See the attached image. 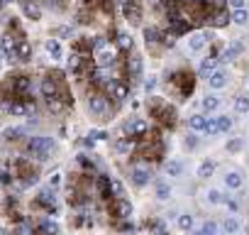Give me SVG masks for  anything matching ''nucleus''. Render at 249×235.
Segmentation results:
<instances>
[{
    "label": "nucleus",
    "instance_id": "423d86ee",
    "mask_svg": "<svg viewBox=\"0 0 249 235\" xmlns=\"http://www.w3.org/2000/svg\"><path fill=\"white\" fill-rule=\"evenodd\" d=\"M107 108H110V100H107L105 93H98V91L95 93H88V110L93 115H105Z\"/></svg>",
    "mask_w": 249,
    "mask_h": 235
},
{
    "label": "nucleus",
    "instance_id": "473e14b6",
    "mask_svg": "<svg viewBox=\"0 0 249 235\" xmlns=\"http://www.w3.org/2000/svg\"><path fill=\"white\" fill-rule=\"evenodd\" d=\"M232 128V118L230 115H220L217 118V133H227Z\"/></svg>",
    "mask_w": 249,
    "mask_h": 235
},
{
    "label": "nucleus",
    "instance_id": "0eeeda50",
    "mask_svg": "<svg viewBox=\"0 0 249 235\" xmlns=\"http://www.w3.org/2000/svg\"><path fill=\"white\" fill-rule=\"evenodd\" d=\"M105 91H107V96H110L112 100H117V103L127 100V96H130V86L124 83V81H120V78H112Z\"/></svg>",
    "mask_w": 249,
    "mask_h": 235
},
{
    "label": "nucleus",
    "instance_id": "a19ab883",
    "mask_svg": "<svg viewBox=\"0 0 249 235\" xmlns=\"http://www.w3.org/2000/svg\"><path fill=\"white\" fill-rule=\"evenodd\" d=\"M227 150H230V152H237V150H242V140H230V142H227Z\"/></svg>",
    "mask_w": 249,
    "mask_h": 235
},
{
    "label": "nucleus",
    "instance_id": "6e6552de",
    "mask_svg": "<svg viewBox=\"0 0 249 235\" xmlns=\"http://www.w3.org/2000/svg\"><path fill=\"white\" fill-rule=\"evenodd\" d=\"M120 3H122V15L127 18V22L140 25V20H142V8H140L137 0H120Z\"/></svg>",
    "mask_w": 249,
    "mask_h": 235
},
{
    "label": "nucleus",
    "instance_id": "37998d69",
    "mask_svg": "<svg viewBox=\"0 0 249 235\" xmlns=\"http://www.w3.org/2000/svg\"><path fill=\"white\" fill-rule=\"evenodd\" d=\"M154 86H157V81H154V78H149V81H147V91H152Z\"/></svg>",
    "mask_w": 249,
    "mask_h": 235
},
{
    "label": "nucleus",
    "instance_id": "9d476101",
    "mask_svg": "<svg viewBox=\"0 0 249 235\" xmlns=\"http://www.w3.org/2000/svg\"><path fill=\"white\" fill-rule=\"evenodd\" d=\"M130 179H132L135 186H147V184L152 181V169H149L147 164H135V167L130 169Z\"/></svg>",
    "mask_w": 249,
    "mask_h": 235
},
{
    "label": "nucleus",
    "instance_id": "7c9ffc66",
    "mask_svg": "<svg viewBox=\"0 0 249 235\" xmlns=\"http://www.w3.org/2000/svg\"><path fill=\"white\" fill-rule=\"evenodd\" d=\"M25 133H27L25 128H10V130H5L3 135H5V140H10V142H15V140H20V137H22Z\"/></svg>",
    "mask_w": 249,
    "mask_h": 235
},
{
    "label": "nucleus",
    "instance_id": "9b49d317",
    "mask_svg": "<svg viewBox=\"0 0 249 235\" xmlns=\"http://www.w3.org/2000/svg\"><path fill=\"white\" fill-rule=\"evenodd\" d=\"M30 57H32V44H30L27 39H18L15 52L10 54V59H8V61H27Z\"/></svg>",
    "mask_w": 249,
    "mask_h": 235
},
{
    "label": "nucleus",
    "instance_id": "79ce46f5",
    "mask_svg": "<svg viewBox=\"0 0 249 235\" xmlns=\"http://www.w3.org/2000/svg\"><path fill=\"white\" fill-rule=\"evenodd\" d=\"M227 208L234 213V211H239V201L237 198H227Z\"/></svg>",
    "mask_w": 249,
    "mask_h": 235
},
{
    "label": "nucleus",
    "instance_id": "a211bd4d",
    "mask_svg": "<svg viewBox=\"0 0 249 235\" xmlns=\"http://www.w3.org/2000/svg\"><path fill=\"white\" fill-rule=\"evenodd\" d=\"M230 20H232V15H230L227 10H215V13H210V20H208V22H210L213 27H225Z\"/></svg>",
    "mask_w": 249,
    "mask_h": 235
},
{
    "label": "nucleus",
    "instance_id": "ea45409f",
    "mask_svg": "<svg viewBox=\"0 0 249 235\" xmlns=\"http://www.w3.org/2000/svg\"><path fill=\"white\" fill-rule=\"evenodd\" d=\"M227 3H230L232 10H244V3H247V0H227Z\"/></svg>",
    "mask_w": 249,
    "mask_h": 235
},
{
    "label": "nucleus",
    "instance_id": "f3484780",
    "mask_svg": "<svg viewBox=\"0 0 249 235\" xmlns=\"http://www.w3.org/2000/svg\"><path fill=\"white\" fill-rule=\"evenodd\" d=\"M215 69H217V57L210 54V57H205V59L200 61V66H198V76H210Z\"/></svg>",
    "mask_w": 249,
    "mask_h": 235
},
{
    "label": "nucleus",
    "instance_id": "e433bc0d",
    "mask_svg": "<svg viewBox=\"0 0 249 235\" xmlns=\"http://www.w3.org/2000/svg\"><path fill=\"white\" fill-rule=\"evenodd\" d=\"M200 228L205 230V235H215V233H217V223H215V220H205Z\"/></svg>",
    "mask_w": 249,
    "mask_h": 235
},
{
    "label": "nucleus",
    "instance_id": "2eb2a0df",
    "mask_svg": "<svg viewBox=\"0 0 249 235\" xmlns=\"http://www.w3.org/2000/svg\"><path fill=\"white\" fill-rule=\"evenodd\" d=\"M208 83H210V88H225L227 86V71L225 69H215L210 76H208Z\"/></svg>",
    "mask_w": 249,
    "mask_h": 235
},
{
    "label": "nucleus",
    "instance_id": "5701e85b",
    "mask_svg": "<svg viewBox=\"0 0 249 235\" xmlns=\"http://www.w3.org/2000/svg\"><path fill=\"white\" fill-rule=\"evenodd\" d=\"M44 49L52 54V59H59V57H61V44H59V39H54V37H49V39L44 42Z\"/></svg>",
    "mask_w": 249,
    "mask_h": 235
},
{
    "label": "nucleus",
    "instance_id": "f257e3e1",
    "mask_svg": "<svg viewBox=\"0 0 249 235\" xmlns=\"http://www.w3.org/2000/svg\"><path fill=\"white\" fill-rule=\"evenodd\" d=\"M39 91H42V96L47 98L49 110H54V113H64L69 105H73V98H71V93H69V86H66V78H64L61 71H49V74L42 78Z\"/></svg>",
    "mask_w": 249,
    "mask_h": 235
},
{
    "label": "nucleus",
    "instance_id": "f704fd0d",
    "mask_svg": "<svg viewBox=\"0 0 249 235\" xmlns=\"http://www.w3.org/2000/svg\"><path fill=\"white\" fill-rule=\"evenodd\" d=\"M222 228H225V233H227V235H234V233L239 230V223H237V218H232V215H230V218L225 220V225H222Z\"/></svg>",
    "mask_w": 249,
    "mask_h": 235
},
{
    "label": "nucleus",
    "instance_id": "1a4fd4ad",
    "mask_svg": "<svg viewBox=\"0 0 249 235\" xmlns=\"http://www.w3.org/2000/svg\"><path fill=\"white\" fill-rule=\"evenodd\" d=\"M110 213H112L115 218H120V220H130V215H132V203H130L127 198H112Z\"/></svg>",
    "mask_w": 249,
    "mask_h": 235
},
{
    "label": "nucleus",
    "instance_id": "7ed1b4c3",
    "mask_svg": "<svg viewBox=\"0 0 249 235\" xmlns=\"http://www.w3.org/2000/svg\"><path fill=\"white\" fill-rule=\"evenodd\" d=\"M52 147H54L52 137H44V135H37V137H30V140H27V152H30L35 159H39V162H44V159L49 157Z\"/></svg>",
    "mask_w": 249,
    "mask_h": 235
},
{
    "label": "nucleus",
    "instance_id": "cd10ccee",
    "mask_svg": "<svg viewBox=\"0 0 249 235\" xmlns=\"http://www.w3.org/2000/svg\"><path fill=\"white\" fill-rule=\"evenodd\" d=\"M208 203H215V206L227 203V196H225L222 191H217V189H210V191H208Z\"/></svg>",
    "mask_w": 249,
    "mask_h": 235
},
{
    "label": "nucleus",
    "instance_id": "a878e982",
    "mask_svg": "<svg viewBox=\"0 0 249 235\" xmlns=\"http://www.w3.org/2000/svg\"><path fill=\"white\" fill-rule=\"evenodd\" d=\"M166 174H169V176H181V174H183V164H181L178 159L166 162Z\"/></svg>",
    "mask_w": 249,
    "mask_h": 235
},
{
    "label": "nucleus",
    "instance_id": "20e7f679",
    "mask_svg": "<svg viewBox=\"0 0 249 235\" xmlns=\"http://www.w3.org/2000/svg\"><path fill=\"white\" fill-rule=\"evenodd\" d=\"M124 135H127V140H140V137H144L147 135V123L142 120V118H130L127 123H124Z\"/></svg>",
    "mask_w": 249,
    "mask_h": 235
},
{
    "label": "nucleus",
    "instance_id": "ddd939ff",
    "mask_svg": "<svg viewBox=\"0 0 249 235\" xmlns=\"http://www.w3.org/2000/svg\"><path fill=\"white\" fill-rule=\"evenodd\" d=\"M210 39H213V32H193V35L188 37V49H191V52H200Z\"/></svg>",
    "mask_w": 249,
    "mask_h": 235
},
{
    "label": "nucleus",
    "instance_id": "c9c22d12",
    "mask_svg": "<svg viewBox=\"0 0 249 235\" xmlns=\"http://www.w3.org/2000/svg\"><path fill=\"white\" fill-rule=\"evenodd\" d=\"M47 5H49L52 10L61 13V10H66V0H47Z\"/></svg>",
    "mask_w": 249,
    "mask_h": 235
},
{
    "label": "nucleus",
    "instance_id": "f8f14e48",
    "mask_svg": "<svg viewBox=\"0 0 249 235\" xmlns=\"http://www.w3.org/2000/svg\"><path fill=\"white\" fill-rule=\"evenodd\" d=\"M35 206L37 208H44L47 213H56V196H54V191H42L35 198Z\"/></svg>",
    "mask_w": 249,
    "mask_h": 235
},
{
    "label": "nucleus",
    "instance_id": "4be33fe9",
    "mask_svg": "<svg viewBox=\"0 0 249 235\" xmlns=\"http://www.w3.org/2000/svg\"><path fill=\"white\" fill-rule=\"evenodd\" d=\"M188 125H191L193 133H205V128H208V118H205V115H191Z\"/></svg>",
    "mask_w": 249,
    "mask_h": 235
},
{
    "label": "nucleus",
    "instance_id": "b1692460",
    "mask_svg": "<svg viewBox=\"0 0 249 235\" xmlns=\"http://www.w3.org/2000/svg\"><path fill=\"white\" fill-rule=\"evenodd\" d=\"M220 103H222V100H220L217 96H205V98L200 100L203 110H208V113H210V110H217V108H220Z\"/></svg>",
    "mask_w": 249,
    "mask_h": 235
},
{
    "label": "nucleus",
    "instance_id": "4468645a",
    "mask_svg": "<svg viewBox=\"0 0 249 235\" xmlns=\"http://www.w3.org/2000/svg\"><path fill=\"white\" fill-rule=\"evenodd\" d=\"M20 5H22V13H25L30 20H39V18H42L39 0H20Z\"/></svg>",
    "mask_w": 249,
    "mask_h": 235
},
{
    "label": "nucleus",
    "instance_id": "2f4dec72",
    "mask_svg": "<svg viewBox=\"0 0 249 235\" xmlns=\"http://www.w3.org/2000/svg\"><path fill=\"white\" fill-rule=\"evenodd\" d=\"M178 228L181 230H193V215L191 213H181L178 215Z\"/></svg>",
    "mask_w": 249,
    "mask_h": 235
},
{
    "label": "nucleus",
    "instance_id": "aec40b11",
    "mask_svg": "<svg viewBox=\"0 0 249 235\" xmlns=\"http://www.w3.org/2000/svg\"><path fill=\"white\" fill-rule=\"evenodd\" d=\"M115 47H117V52H130V49H132V37H130L127 32H117Z\"/></svg>",
    "mask_w": 249,
    "mask_h": 235
},
{
    "label": "nucleus",
    "instance_id": "412c9836",
    "mask_svg": "<svg viewBox=\"0 0 249 235\" xmlns=\"http://www.w3.org/2000/svg\"><path fill=\"white\" fill-rule=\"evenodd\" d=\"M242 184H244V176L239 172H227L225 174V186L227 189H242Z\"/></svg>",
    "mask_w": 249,
    "mask_h": 235
},
{
    "label": "nucleus",
    "instance_id": "4c0bfd02",
    "mask_svg": "<svg viewBox=\"0 0 249 235\" xmlns=\"http://www.w3.org/2000/svg\"><path fill=\"white\" fill-rule=\"evenodd\" d=\"M115 150L124 155V152H130V150H132V145H130V140H127V137H124V140H120V142L115 145Z\"/></svg>",
    "mask_w": 249,
    "mask_h": 235
},
{
    "label": "nucleus",
    "instance_id": "dca6fc26",
    "mask_svg": "<svg viewBox=\"0 0 249 235\" xmlns=\"http://www.w3.org/2000/svg\"><path fill=\"white\" fill-rule=\"evenodd\" d=\"M124 74H127L130 78H137L142 74V59L140 57H130L127 61H124Z\"/></svg>",
    "mask_w": 249,
    "mask_h": 235
},
{
    "label": "nucleus",
    "instance_id": "c03bdc74",
    "mask_svg": "<svg viewBox=\"0 0 249 235\" xmlns=\"http://www.w3.org/2000/svg\"><path fill=\"white\" fill-rule=\"evenodd\" d=\"M191 235H205V230L203 228H196V230H191Z\"/></svg>",
    "mask_w": 249,
    "mask_h": 235
},
{
    "label": "nucleus",
    "instance_id": "393cba45",
    "mask_svg": "<svg viewBox=\"0 0 249 235\" xmlns=\"http://www.w3.org/2000/svg\"><path fill=\"white\" fill-rule=\"evenodd\" d=\"M213 172H215V162H210V159H205V162L198 167V176H200V179H210Z\"/></svg>",
    "mask_w": 249,
    "mask_h": 235
},
{
    "label": "nucleus",
    "instance_id": "c756f323",
    "mask_svg": "<svg viewBox=\"0 0 249 235\" xmlns=\"http://www.w3.org/2000/svg\"><path fill=\"white\" fill-rule=\"evenodd\" d=\"M144 37H147V44H154V42L164 39V37H161V32H159L157 27H147V30H144Z\"/></svg>",
    "mask_w": 249,
    "mask_h": 235
},
{
    "label": "nucleus",
    "instance_id": "58836bf2",
    "mask_svg": "<svg viewBox=\"0 0 249 235\" xmlns=\"http://www.w3.org/2000/svg\"><path fill=\"white\" fill-rule=\"evenodd\" d=\"M208 135H215L217 133V118H208V128H205Z\"/></svg>",
    "mask_w": 249,
    "mask_h": 235
},
{
    "label": "nucleus",
    "instance_id": "39448f33",
    "mask_svg": "<svg viewBox=\"0 0 249 235\" xmlns=\"http://www.w3.org/2000/svg\"><path fill=\"white\" fill-rule=\"evenodd\" d=\"M32 233H35V235H61V228H59V223L52 220V218H37V220L32 223Z\"/></svg>",
    "mask_w": 249,
    "mask_h": 235
},
{
    "label": "nucleus",
    "instance_id": "6ab92c4d",
    "mask_svg": "<svg viewBox=\"0 0 249 235\" xmlns=\"http://www.w3.org/2000/svg\"><path fill=\"white\" fill-rule=\"evenodd\" d=\"M242 52V42H232L222 54H220V59L217 61H222V64H227V61H232V59H237V54Z\"/></svg>",
    "mask_w": 249,
    "mask_h": 235
},
{
    "label": "nucleus",
    "instance_id": "bb28decb",
    "mask_svg": "<svg viewBox=\"0 0 249 235\" xmlns=\"http://www.w3.org/2000/svg\"><path fill=\"white\" fill-rule=\"evenodd\" d=\"M157 198H159V201H169V198H171V186H169L166 181H159V184H157Z\"/></svg>",
    "mask_w": 249,
    "mask_h": 235
},
{
    "label": "nucleus",
    "instance_id": "f03ea898",
    "mask_svg": "<svg viewBox=\"0 0 249 235\" xmlns=\"http://www.w3.org/2000/svg\"><path fill=\"white\" fill-rule=\"evenodd\" d=\"M13 179H20V186H32L39 179V169H37V164H32V159L20 157L13 164Z\"/></svg>",
    "mask_w": 249,
    "mask_h": 235
},
{
    "label": "nucleus",
    "instance_id": "c85d7f7f",
    "mask_svg": "<svg viewBox=\"0 0 249 235\" xmlns=\"http://www.w3.org/2000/svg\"><path fill=\"white\" fill-rule=\"evenodd\" d=\"M234 110L237 113H249V96H237L234 98Z\"/></svg>",
    "mask_w": 249,
    "mask_h": 235
},
{
    "label": "nucleus",
    "instance_id": "72a5a7b5",
    "mask_svg": "<svg viewBox=\"0 0 249 235\" xmlns=\"http://www.w3.org/2000/svg\"><path fill=\"white\" fill-rule=\"evenodd\" d=\"M232 22L234 25H247L249 22V13L247 10H234L232 13Z\"/></svg>",
    "mask_w": 249,
    "mask_h": 235
}]
</instances>
